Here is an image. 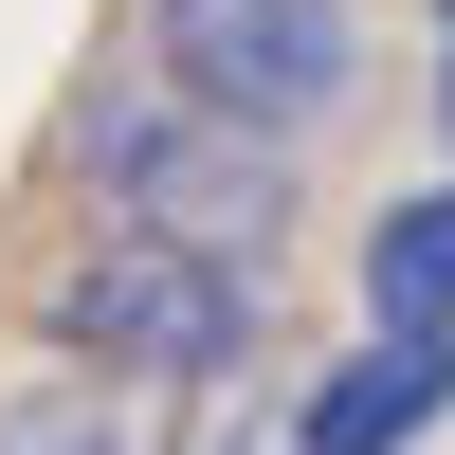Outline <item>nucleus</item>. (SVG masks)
Returning <instances> with one entry per match:
<instances>
[{"label":"nucleus","mask_w":455,"mask_h":455,"mask_svg":"<svg viewBox=\"0 0 455 455\" xmlns=\"http://www.w3.org/2000/svg\"><path fill=\"white\" fill-rule=\"evenodd\" d=\"M437 109H455V55H437Z\"/></svg>","instance_id":"obj_7"},{"label":"nucleus","mask_w":455,"mask_h":455,"mask_svg":"<svg viewBox=\"0 0 455 455\" xmlns=\"http://www.w3.org/2000/svg\"><path fill=\"white\" fill-rule=\"evenodd\" d=\"M364 328L383 347H455V182L364 219Z\"/></svg>","instance_id":"obj_5"},{"label":"nucleus","mask_w":455,"mask_h":455,"mask_svg":"<svg viewBox=\"0 0 455 455\" xmlns=\"http://www.w3.org/2000/svg\"><path fill=\"white\" fill-rule=\"evenodd\" d=\"M73 182H92V219L182 237V255H237V274H274V237H291V146L201 128V109H164L146 73L73 109Z\"/></svg>","instance_id":"obj_2"},{"label":"nucleus","mask_w":455,"mask_h":455,"mask_svg":"<svg viewBox=\"0 0 455 455\" xmlns=\"http://www.w3.org/2000/svg\"><path fill=\"white\" fill-rule=\"evenodd\" d=\"M146 92L237 146H310L364 109V19L347 0H146Z\"/></svg>","instance_id":"obj_3"},{"label":"nucleus","mask_w":455,"mask_h":455,"mask_svg":"<svg viewBox=\"0 0 455 455\" xmlns=\"http://www.w3.org/2000/svg\"><path fill=\"white\" fill-rule=\"evenodd\" d=\"M437 419H455V347H347L291 401V455H419Z\"/></svg>","instance_id":"obj_4"},{"label":"nucleus","mask_w":455,"mask_h":455,"mask_svg":"<svg viewBox=\"0 0 455 455\" xmlns=\"http://www.w3.org/2000/svg\"><path fill=\"white\" fill-rule=\"evenodd\" d=\"M0 455H146V437H128V401H92V383L36 364V383H0Z\"/></svg>","instance_id":"obj_6"},{"label":"nucleus","mask_w":455,"mask_h":455,"mask_svg":"<svg viewBox=\"0 0 455 455\" xmlns=\"http://www.w3.org/2000/svg\"><path fill=\"white\" fill-rule=\"evenodd\" d=\"M19 328L55 347V383H92V401H201V383H237V364L274 347V274L92 219V237L36 274V310H19Z\"/></svg>","instance_id":"obj_1"}]
</instances>
